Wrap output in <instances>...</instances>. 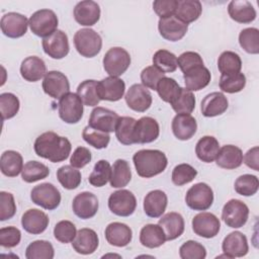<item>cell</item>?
Masks as SVG:
<instances>
[{
	"label": "cell",
	"mask_w": 259,
	"mask_h": 259,
	"mask_svg": "<svg viewBox=\"0 0 259 259\" xmlns=\"http://www.w3.org/2000/svg\"><path fill=\"white\" fill-rule=\"evenodd\" d=\"M158 225L165 233L166 241H172L179 238L184 232V219L178 212H168L158 222Z\"/></svg>",
	"instance_id": "28"
},
{
	"label": "cell",
	"mask_w": 259,
	"mask_h": 259,
	"mask_svg": "<svg viewBox=\"0 0 259 259\" xmlns=\"http://www.w3.org/2000/svg\"><path fill=\"white\" fill-rule=\"evenodd\" d=\"M160 126L158 121L150 116H143L136 121L134 128L135 144L152 143L159 137Z\"/></svg>",
	"instance_id": "18"
},
{
	"label": "cell",
	"mask_w": 259,
	"mask_h": 259,
	"mask_svg": "<svg viewBox=\"0 0 259 259\" xmlns=\"http://www.w3.org/2000/svg\"><path fill=\"white\" fill-rule=\"evenodd\" d=\"M222 249L228 258L243 257L247 255L249 251L247 237L241 232H232L225 237L222 244Z\"/></svg>",
	"instance_id": "21"
},
{
	"label": "cell",
	"mask_w": 259,
	"mask_h": 259,
	"mask_svg": "<svg viewBox=\"0 0 259 259\" xmlns=\"http://www.w3.org/2000/svg\"><path fill=\"white\" fill-rule=\"evenodd\" d=\"M44 52L52 59L65 58L70 51L68 35L63 30H56L53 34L42 39Z\"/></svg>",
	"instance_id": "14"
},
{
	"label": "cell",
	"mask_w": 259,
	"mask_h": 259,
	"mask_svg": "<svg viewBox=\"0 0 259 259\" xmlns=\"http://www.w3.org/2000/svg\"><path fill=\"white\" fill-rule=\"evenodd\" d=\"M49 223L50 220L47 213L37 208H30L26 210L21 218L22 228L32 235L44 233L47 230Z\"/></svg>",
	"instance_id": "24"
},
{
	"label": "cell",
	"mask_w": 259,
	"mask_h": 259,
	"mask_svg": "<svg viewBox=\"0 0 259 259\" xmlns=\"http://www.w3.org/2000/svg\"><path fill=\"white\" fill-rule=\"evenodd\" d=\"M54 256V247L46 240L33 241L25 250V257L27 259H53Z\"/></svg>",
	"instance_id": "43"
},
{
	"label": "cell",
	"mask_w": 259,
	"mask_h": 259,
	"mask_svg": "<svg viewBox=\"0 0 259 259\" xmlns=\"http://www.w3.org/2000/svg\"><path fill=\"white\" fill-rule=\"evenodd\" d=\"M177 64L181 72L185 74L186 72L192 70L195 67L203 66V60L200 55L196 52H184L177 58Z\"/></svg>",
	"instance_id": "57"
},
{
	"label": "cell",
	"mask_w": 259,
	"mask_h": 259,
	"mask_svg": "<svg viewBox=\"0 0 259 259\" xmlns=\"http://www.w3.org/2000/svg\"><path fill=\"white\" fill-rule=\"evenodd\" d=\"M177 0H156L153 2V9L160 18H167L175 14Z\"/></svg>",
	"instance_id": "61"
},
{
	"label": "cell",
	"mask_w": 259,
	"mask_h": 259,
	"mask_svg": "<svg viewBox=\"0 0 259 259\" xmlns=\"http://www.w3.org/2000/svg\"><path fill=\"white\" fill-rule=\"evenodd\" d=\"M197 175V171L189 164L182 163L174 167L171 175L172 182L177 186H182L191 182Z\"/></svg>",
	"instance_id": "54"
},
{
	"label": "cell",
	"mask_w": 259,
	"mask_h": 259,
	"mask_svg": "<svg viewBox=\"0 0 259 259\" xmlns=\"http://www.w3.org/2000/svg\"><path fill=\"white\" fill-rule=\"evenodd\" d=\"M61 193L52 183L46 182L34 186L30 192L32 202L45 209L53 210L61 203Z\"/></svg>",
	"instance_id": "7"
},
{
	"label": "cell",
	"mask_w": 259,
	"mask_h": 259,
	"mask_svg": "<svg viewBox=\"0 0 259 259\" xmlns=\"http://www.w3.org/2000/svg\"><path fill=\"white\" fill-rule=\"evenodd\" d=\"M77 234V230L75 225L67 220L60 221L56 224L54 228V236L57 241L67 244L71 243Z\"/></svg>",
	"instance_id": "55"
},
{
	"label": "cell",
	"mask_w": 259,
	"mask_h": 259,
	"mask_svg": "<svg viewBox=\"0 0 259 259\" xmlns=\"http://www.w3.org/2000/svg\"><path fill=\"white\" fill-rule=\"evenodd\" d=\"M91 152L85 147H77L70 158V164L75 168H83L90 163Z\"/></svg>",
	"instance_id": "62"
},
{
	"label": "cell",
	"mask_w": 259,
	"mask_h": 259,
	"mask_svg": "<svg viewBox=\"0 0 259 259\" xmlns=\"http://www.w3.org/2000/svg\"><path fill=\"white\" fill-rule=\"evenodd\" d=\"M158 29L161 36L169 41L180 40L188 30V24L179 20L175 15L160 18L158 22Z\"/></svg>",
	"instance_id": "20"
},
{
	"label": "cell",
	"mask_w": 259,
	"mask_h": 259,
	"mask_svg": "<svg viewBox=\"0 0 259 259\" xmlns=\"http://www.w3.org/2000/svg\"><path fill=\"white\" fill-rule=\"evenodd\" d=\"M16 212V204L13 195L10 192H0V221L11 219Z\"/></svg>",
	"instance_id": "59"
},
{
	"label": "cell",
	"mask_w": 259,
	"mask_h": 259,
	"mask_svg": "<svg viewBox=\"0 0 259 259\" xmlns=\"http://www.w3.org/2000/svg\"><path fill=\"white\" fill-rule=\"evenodd\" d=\"M83 102L77 93L69 92L59 99L58 112L60 118L66 123H77L83 116Z\"/></svg>",
	"instance_id": "6"
},
{
	"label": "cell",
	"mask_w": 259,
	"mask_h": 259,
	"mask_svg": "<svg viewBox=\"0 0 259 259\" xmlns=\"http://www.w3.org/2000/svg\"><path fill=\"white\" fill-rule=\"evenodd\" d=\"M57 178L61 185L69 190L77 188L81 183V173L72 165H64L57 170Z\"/></svg>",
	"instance_id": "45"
},
{
	"label": "cell",
	"mask_w": 259,
	"mask_h": 259,
	"mask_svg": "<svg viewBox=\"0 0 259 259\" xmlns=\"http://www.w3.org/2000/svg\"><path fill=\"white\" fill-rule=\"evenodd\" d=\"M133 161L138 175L144 178H151L162 173L168 164L167 157L162 151L151 149L138 151Z\"/></svg>",
	"instance_id": "2"
},
{
	"label": "cell",
	"mask_w": 259,
	"mask_h": 259,
	"mask_svg": "<svg viewBox=\"0 0 259 259\" xmlns=\"http://www.w3.org/2000/svg\"><path fill=\"white\" fill-rule=\"evenodd\" d=\"M58 23L59 20L57 14L51 9L37 10L28 19V25L31 32L44 38L58 30Z\"/></svg>",
	"instance_id": "4"
},
{
	"label": "cell",
	"mask_w": 259,
	"mask_h": 259,
	"mask_svg": "<svg viewBox=\"0 0 259 259\" xmlns=\"http://www.w3.org/2000/svg\"><path fill=\"white\" fill-rule=\"evenodd\" d=\"M215 163L219 167L224 169H236L243 163V152L239 147L234 145L223 146L220 148Z\"/></svg>",
	"instance_id": "31"
},
{
	"label": "cell",
	"mask_w": 259,
	"mask_h": 259,
	"mask_svg": "<svg viewBox=\"0 0 259 259\" xmlns=\"http://www.w3.org/2000/svg\"><path fill=\"white\" fill-rule=\"evenodd\" d=\"M127 106L137 112H145L152 105V95L143 84L132 85L124 96Z\"/></svg>",
	"instance_id": "16"
},
{
	"label": "cell",
	"mask_w": 259,
	"mask_h": 259,
	"mask_svg": "<svg viewBox=\"0 0 259 259\" xmlns=\"http://www.w3.org/2000/svg\"><path fill=\"white\" fill-rule=\"evenodd\" d=\"M172 132L181 141L190 140L196 133L197 122L190 114H176L172 120Z\"/></svg>",
	"instance_id": "30"
},
{
	"label": "cell",
	"mask_w": 259,
	"mask_h": 259,
	"mask_svg": "<svg viewBox=\"0 0 259 259\" xmlns=\"http://www.w3.org/2000/svg\"><path fill=\"white\" fill-rule=\"evenodd\" d=\"M74 45L82 57L93 58L101 51L102 38L92 28H81L74 35Z\"/></svg>",
	"instance_id": "3"
},
{
	"label": "cell",
	"mask_w": 259,
	"mask_h": 259,
	"mask_svg": "<svg viewBox=\"0 0 259 259\" xmlns=\"http://www.w3.org/2000/svg\"><path fill=\"white\" fill-rule=\"evenodd\" d=\"M136 119L131 116H121L115 127V136L117 141L125 146L135 144L134 140V128L136 124Z\"/></svg>",
	"instance_id": "42"
},
{
	"label": "cell",
	"mask_w": 259,
	"mask_h": 259,
	"mask_svg": "<svg viewBox=\"0 0 259 259\" xmlns=\"http://www.w3.org/2000/svg\"><path fill=\"white\" fill-rule=\"evenodd\" d=\"M229 106L227 97L222 92H211L202 99L200 110L205 117H214L223 114Z\"/></svg>",
	"instance_id": "26"
},
{
	"label": "cell",
	"mask_w": 259,
	"mask_h": 259,
	"mask_svg": "<svg viewBox=\"0 0 259 259\" xmlns=\"http://www.w3.org/2000/svg\"><path fill=\"white\" fill-rule=\"evenodd\" d=\"M131 65V56L126 50L120 47L109 49L103 57V68L112 77L122 75Z\"/></svg>",
	"instance_id": "5"
},
{
	"label": "cell",
	"mask_w": 259,
	"mask_h": 259,
	"mask_svg": "<svg viewBox=\"0 0 259 259\" xmlns=\"http://www.w3.org/2000/svg\"><path fill=\"white\" fill-rule=\"evenodd\" d=\"M192 230L195 235L210 239L215 237L221 229V222L211 212H200L192 219Z\"/></svg>",
	"instance_id": "13"
},
{
	"label": "cell",
	"mask_w": 259,
	"mask_h": 259,
	"mask_svg": "<svg viewBox=\"0 0 259 259\" xmlns=\"http://www.w3.org/2000/svg\"><path fill=\"white\" fill-rule=\"evenodd\" d=\"M140 242L144 247L150 249L158 248L166 242L165 233L159 225L148 224L140 232Z\"/></svg>",
	"instance_id": "35"
},
{
	"label": "cell",
	"mask_w": 259,
	"mask_h": 259,
	"mask_svg": "<svg viewBox=\"0 0 259 259\" xmlns=\"http://www.w3.org/2000/svg\"><path fill=\"white\" fill-rule=\"evenodd\" d=\"M119 117L113 110L97 106L91 111L88 125L104 133H112L115 131Z\"/></svg>",
	"instance_id": "12"
},
{
	"label": "cell",
	"mask_w": 259,
	"mask_h": 259,
	"mask_svg": "<svg viewBox=\"0 0 259 259\" xmlns=\"http://www.w3.org/2000/svg\"><path fill=\"white\" fill-rule=\"evenodd\" d=\"M183 79L187 90L199 91L209 84L211 75L206 67L198 66L183 74Z\"/></svg>",
	"instance_id": "33"
},
{
	"label": "cell",
	"mask_w": 259,
	"mask_h": 259,
	"mask_svg": "<svg viewBox=\"0 0 259 259\" xmlns=\"http://www.w3.org/2000/svg\"><path fill=\"white\" fill-rule=\"evenodd\" d=\"M243 159L244 163L249 168L255 171H259V148L257 146L248 150Z\"/></svg>",
	"instance_id": "63"
},
{
	"label": "cell",
	"mask_w": 259,
	"mask_h": 259,
	"mask_svg": "<svg viewBox=\"0 0 259 259\" xmlns=\"http://www.w3.org/2000/svg\"><path fill=\"white\" fill-rule=\"evenodd\" d=\"M218 69L222 75L239 73L242 69V60L237 53L225 51L219 57Z\"/></svg>",
	"instance_id": "39"
},
{
	"label": "cell",
	"mask_w": 259,
	"mask_h": 259,
	"mask_svg": "<svg viewBox=\"0 0 259 259\" xmlns=\"http://www.w3.org/2000/svg\"><path fill=\"white\" fill-rule=\"evenodd\" d=\"M179 256L182 259H204L206 257V250L200 243L189 240L180 246Z\"/></svg>",
	"instance_id": "56"
},
{
	"label": "cell",
	"mask_w": 259,
	"mask_h": 259,
	"mask_svg": "<svg viewBox=\"0 0 259 259\" xmlns=\"http://www.w3.org/2000/svg\"><path fill=\"white\" fill-rule=\"evenodd\" d=\"M99 245V239L96 232L92 229L83 228L77 231L75 239L72 241L73 249L82 255L94 253Z\"/></svg>",
	"instance_id": "23"
},
{
	"label": "cell",
	"mask_w": 259,
	"mask_h": 259,
	"mask_svg": "<svg viewBox=\"0 0 259 259\" xmlns=\"http://www.w3.org/2000/svg\"><path fill=\"white\" fill-rule=\"evenodd\" d=\"M239 44L248 54L257 55L259 53V30L256 27H248L241 30Z\"/></svg>",
	"instance_id": "46"
},
{
	"label": "cell",
	"mask_w": 259,
	"mask_h": 259,
	"mask_svg": "<svg viewBox=\"0 0 259 259\" xmlns=\"http://www.w3.org/2000/svg\"><path fill=\"white\" fill-rule=\"evenodd\" d=\"M230 17L239 23H250L256 18V10L251 2L246 0H233L228 5Z\"/></svg>",
	"instance_id": "32"
},
{
	"label": "cell",
	"mask_w": 259,
	"mask_h": 259,
	"mask_svg": "<svg viewBox=\"0 0 259 259\" xmlns=\"http://www.w3.org/2000/svg\"><path fill=\"white\" fill-rule=\"evenodd\" d=\"M181 88L173 78L165 76L158 82L156 91L163 101L171 104L180 95Z\"/></svg>",
	"instance_id": "40"
},
{
	"label": "cell",
	"mask_w": 259,
	"mask_h": 259,
	"mask_svg": "<svg viewBox=\"0 0 259 259\" xmlns=\"http://www.w3.org/2000/svg\"><path fill=\"white\" fill-rule=\"evenodd\" d=\"M99 203L97 196L89 191H83L77 194L72 202L74 213L82 219L88 220L93 218L98 210Z\"/></svg>",
	"instance_id": "17"
},
{
	"label": "cell",
	"mask_w": 259,
	"mask_h": 259,
	"mask_svg": "<svg viewBox=\"0 0 259 259\" xmlns=\"http://www.w3.org/2000/svg\"><path fill=\"white\" fill-rule=\"evenodd\" d=\"M125 83L118 77H106L98 82L97 92L100 100L118 101L123 97Z\"/></svg>",
	"instance_id": "19"
},
{
	"label": "cell",
	"mask_w": 259,
	"mask_h": 259,
	"mask_svg": "<svg viewBox=\"0 0 259 259\" xmlns=\"http://www.w3.org/2000/svg\"><path fill=\"white\" fill-rule=\"evenodd\" d=\"M110 211L118 217H130L137 207V199L133 192L126 189L116 190L108 197Z\"/></svg>",
	"instance_id": "10"
},
{
	"label": "cell",
	"mask_w": 259,
	"mask_h": 259,
	"mask_svg": "<svg viewBox=\"0 0 259 259\" xmlns=\"http://www.w3.org/2000/svg\"><path fill=\"white\" fill-rule=\"evenodd\" d=\"M75 20L83 26H92L100 18L99 5L91 0L78 2L74 8Z\"/></svg>",
	"instance_id": "22"
},
{
	"label": "cell",
	"mask_w": 259,
	"mask_h": 259,
	"mask_svg": "<svg viewBox=\"0 0 259 259\" xmlns=\"http://www.w3.org/2000/svg\"><path fill=\"white\" fill-rule=\"evenodd\" d=\"M50 169L37 161H28L23 165L21 171L22 180L27 183H33L49 176Z\"/></svg>",
	"instance_id": "41"
},
{
	"label": "cell",
	"mask_w": 259,
	"mask_h": 259,
	"mask_svg": "<svg viewBox=\"0 0 259 259\" xmlns=\"http://www.w3.org/2000/svg\"><path fill=\"white\" fill-rule=\"evenodd\" d=\"M104 234L107 243L115 247L127 246L133 238L132 229L127 225L118 222L110 223L105 228Z\"/></svg>",
	"instance_id": "25"
},
{
	"label": "cell",
	"mask_w": 259,
	"mask_h": 259,
	"mask_svg": "<svg viewBox=\"0 0 259 259\" xmlns=\"http://www.w3.org/2000/svg\"><path fill=\"white\" fill-rule=\"evenodd\" d=\"M35 154L53 163L65 161L72 150L70 141L54 132H46L39 135L33 145Z\"/></svg>",
	"instance_id": "1"
},
{
	"label": "cell",
	"mask_w": 259,
	"mask_h": 259,
	"mask_svg": "<svg viewBox=\"0 0 259 259\" xmlns=\"http://www.w3.org/2000/svg\"><path fill=\"white\" fill-rule=\"evenodd\" d=\"M165 77V73L160 71L158 68H156L154 65L146 67L142 73H141V81L142 84L149 89L156 90L157 84L162 79Z\"/></svg>",
	"instance_id": "58"
},
{
	"label": "cell",
	"mask_w": 259,
	"mask_h": 259,
	"mask_svg": "<svg viewBox=\"0 0 259 259\" xmlns=\"http://www.w3.org/2000/svg\"><path fill=\"white\" fill-rule=\"evenodd\" d=\"M20 107L19 99L9 92L0 94V111L2 115V120L14 117Z\"/></svg>",
	"instance_id": "53"
},
{
	"label": "cell",
	"mask_w": 259,
	"mask_h": 259,
	"mask_svg": "<svg viewBox=\"0 0 259 259\" xmlns=\"http://www.w3.org/2000/svg\"><path fill=\"white\" fill-rule=\"evenodd\" d=\"M21 233L13 226L0 229V245L4 248H13L20 243Z\"/></svg>",
	"instance_id": "60"
},
{
	"label": "cell",
	"mask_w": 259,
	"mask_h": 259,
	"mask_svg": "<svg viewBox=\"0 0 259 259\" xmlns=\"http://www.w3.org/2000/svg\"><path fill=\"white\" fill-rule=\"evenodd\" d=\"M23 168L22 156L13 150L2 153L0 158V169L2 174L7 177H15L21 173Z\"/></svg>",
	"instance_id": "36"
},
{
	"label": "cell",
	"mask_w": 259,
	"mask_h": 259,
	"mask_svg": "<svg viewBox=\"0 0 259 259\" xmlns=\"http://www.w3.org/2000/svg\"><path fill=\"white\" fill-rule=\"evenodd\" d=\"M177 114H190L195 108V96L192 91L181 88L180 95L171 103Z\"/></svg>",
	"instance_id": "50"
},
{
	"label": "cell",
	"mask_w": 259,
	"mask_h": 259,
	"mask_svg": "<svg viewBox=\"0 0 259 259\" xmlns=\"http://www.w3.org/2000/svg\"><path fill=\"white\" fill-rule=\"evenodd\" d=\"M21 77L28 82H36L47 74V66L42 59L36 56L25 58L20 65Z\"/></svg>",
	"instance_id": "29"
},
{
	"label": "cell",
	"mask_w": 259,
	"mask_h": 259,
	"mask_svg": "<svg viewBox=\"0 0 259 259\" xmlns=\"http://www.w3.org/2000/svg\"><path fill=\"white\" fill-rule=\"evenodd\" d=\"M246 86V76L239 72L230 75H222L220 78V88L227 93H237Z\"/></svg>",
	"instance_id": "49"
},
{
	"label": "cell",
	"mask_w": 259,
	"mask_h": 259,
	"mask_svg": "<svg viewBox=\"0 0 259 259\" xmlns=\"http://www.w3.org/2000/svg\"><path fill=\"white\" fill-rule=\"evenodd\" d=\"M42 89L46 94L54 99H61L69 93L70 83L65 74L60 71H49L44 77Z\"/></svg>",
	"instance_id": "11"
},
{
	"label": "cell",
	"mask_w": 259,
	"mask_h": 259,
	"mask_svg": "<svg viewBox=\"0 0 259 259\" xmlns=\"http://www.w3.org/2000/svg\"><path fill=\"white\" fill-rule=\"evenodd\" d=\"M234 188L235 191L240 195L251 196L258 191L259 180L255 175L243 174L236 179Z\"/></svg>",
	"instance_id": "51"
},
{
	"label": "cell",
	"mask_w": 259,
	"mask_h": 259,
	"mask_svg": "<svg viewBox=\"0 0 259 259\" xmlns=\"http://www.w3.org/2000/svg\"><path fill=\"white\" fill-rule=\"evenodd\" d=\"M0 26L4 35L10 38H18L26 33L28 20L26 16L20 13L8 12L2 16Z\"/></svg>",
	"instance_id": "15"
},
{
	"label": "cell",
	"mask_w": 259,
	"mask_h": 259,
	"mask_svg": "<svg viewBox=\"0 0 259 259\" xmlns=\"http://www.w3.org/2000/svg\"><path fill=\"white\" fill-rule=\"evenodd\" d=\"M249 207L240 199H230L223 207L222 220L233 229L242 228L248 221Z\"/></svg>",
	"instance_id": "9"
},
{
	"label": "cell",
	"mask_w": 259,
	"mask_h": 259,
	"mask_svg": "<svg viewBox=\"0 0 259 259\" xmlns=\"http://www.w3.org/2000/svg\"><path fill=\"white\" fill-rule=\"evenodd\" d=\"M82 138L87 144H89L90 146L98 150L106 148L110 141V137L108 133L95 130L89 125L83 128Z\"/></svg>",
	"instance_id": "52"
},
{
	"label": "cell",
	"mask_w": 259,
	"mask_h": 259,
	"mask_svg": "<svg viewBox=\"0 0 259 259\" xmlns=\"http://www.w3.org/2000/svg\"><path fill=\"white\" fill-rule=\"evenodd\" d=\"M185 202L191 209L206 210L212 205L213 191L206 183H196L187 190Z\"/></svg>",
	"instance_id": "8"
},
{
	"label": "cell",
	"mask_w": 259,
	"mask_h": 259,
	"mask_svg": "<svg viewBox=\"0 0 259 259\" xmlns=\"http://www.w3.org/2000/svg\"><path fill=\"white\" fill-rule=\"evenodd\" d=\"M175 16L182 22L188 24L197 20L202 12L201 3L198 0H177Z\"/></svg>",
	"instance_id": "37"
},
{
	"label": "cell",
	"mask_w": 259,
	"mask_h": 259,
	"mask_svg": "<svg viewBox=\"0 0 259 259\" xmlns=\"http://www.w3.org/2000/svg\"><path fill=\"white\" fill-rule=\"evenodd\" d=\"M167 203L168 198L164 191L160 189L152 190L144 198V211L150 218H160L166 210Z\"/></svg>",
	"instance_id": "27"
},
{
	"label": "cell",
	"mask_w": 259,
	"mask_h": 259,
	"mask_svg": "<svg viewBox=\"0 0 259 259\" xmlns=\"http://www.w3.org/2000/svg\"><path fill=\"white\" fill-rule=\"evenodd\" d=\"M220 151L219 141L212 136H204L198 140L195 146L197 158L204 163H211L215 160Z\"/></svg>",
	"instance_id": "34"
},
{
	"label": "cell",
	"mask_w": 259,
	"mask_h": 259,
	"mask_svg": "<svg viewBox=\"0 0 259 259\" xmlns=\"http://www.w3.org/2000/svg\"><path fill=\"white\" fill-rule=\"evenodd\" d=\"M132 179V171L127 161L117 159L111 167L110 185L113 188H122L126 186Z\"/></svg>",
	"instance_id": "38"
},
{
	"label": "cell",
	"mask_w": 259,
	"mask_h": 259,
	"mask_svg": "<svg viewBox=\"0 0 259 259\" xmlns=\"http://www.w3.org/2000/svg\"><path fill=\"white\" fill-rule=\"evenodd\" d=\"M98 82L95 80H85L77 87V94L86 106H96L100 102L97 92Z\"/></svg>",
	"instance_id": "44"
},
{
	"label": "cell",
	"mask_w": 259,
	"mask_h": 259,
	"mask_svg": "<svg viewBox=\"0 0 259 259\" xmlns=\"http://www.w3.org/2000/svg\"><path fill=\"white\" fill-rule=\"evenodd\" d=\"M111 175V167L108 161L99 160L93 168V171L89 175L88 181L92 186L102 187L104 186L110 179Z\"/></svg>",
	"instance_id": "48"
},
{
	"label": "cell",
	"mask_w": 259,
	"mask_h": 259,
	"mask_svg": "<svg viewBox=\"0 0 259 259\" xmlns=\"http://www.w3.org/2000/svg\"><path fill=\"white\" fill-rule=\"evenodd\" d=\"M152 61L153 65L163 73H172L178 67L177 57L167 50H158L154 54Z\"/></svg>",
	"instance_id": "47"
}]
</instances>
